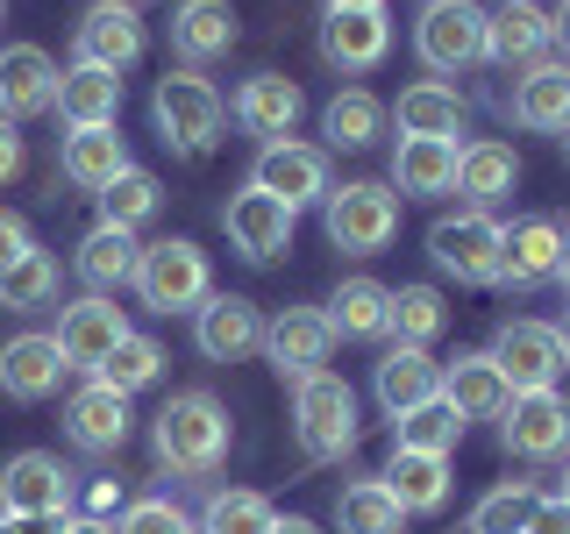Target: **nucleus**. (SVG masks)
Returning <instances> with one entry per match:
<instances>
[{
    "mask_svg": "<svg viewBox=\"0 0 570 534\" xmlns=\"http://www.w3.org/2000/svg\"><path fill=\"white\" fill-rule=\"evenodd\" d=\"M150 449L171 477H207L228 456V406L214 392H171L150 421Z\"/></svg>",
    "mask_w": 570,
    "mask_h": 534,
    "instance_id": "f257e3e1",
    "label": "nucleus"
},
{
    "mask_svg": "<svg viewBox=\"0 0 570 534\" xmlns=\"http://www.w3.org/2000/svg\"><path fill=\"white\" fill-rule=\"evenodd\" d=\"M150 121H157V136L171 142V150H186V157H207L214 142H222V121H228V100L214 93V79H200V71H165L157 79V93H150Z\"/></svg>",
    "mask_w": 570,
    "mask_h": 534,
    "instance_id": "f03ea898",
    "label": "nucleus"
},
{
    "mask_svg": "<svg viewBox=\"0 0 570 534\" xmlns=\"http://www.w3.org/2000/svg\"><path fill=\"white\" fill-rule=\"evenodd\" d=\"M136 293L150 314H193L200 299L214 293V271H207V249L193 236H165V243H142L136 257Z\"/></svg>",
    "mask_w": 570,
    "mask_h": 534,
    "instance_id": "7ed1b4c3",
    "label": "nucleus"
},
{
    "mask_svg": "<svg viewBox=\"0 0 570 534\" xmlns=\"http://www.w3.org/2000/svg\"><path fill=\"white\" fill-rule=\"evenodd\" d=\"M321 221H328V243L343 257H379L400 236V192L379 186V178H350V186H328Z\"/></svg>",
    "mask_w": 570,
    "mask_h": 534,
    "instance_id": "20e7f679",
    "label": "nucleus"
},
{
    "mask_svg": "<svg viewBox=\"0 0 570 534\" xmlns=\"http://www.w3.org/2000/svg\"><path fill=\"white\" fill-rule=\"evenodd\" d=\"M293 435L307 463H335L356 449V392L335 370H314V378L293 385Z\"/></svg>",
    "mask_w": 570,
    "mask_h": 534,
    "instance_id": "39448f33",
    "label": "nucleus"
},
{
    "mask_svg": "<svg viewBox=\"0 0 570 534\" xmlns=\"http://www.w3.org/2000/svg\"><path fill=\"white\" fill-rule=\"evenodd\" d=\"M71 513V471L50 449H22L0 463V521H65Z\"/></svg>",
    "mask_w": 570,
    "mask_h": 534,
    "instance_id": "423d86ee",
    "label": "nucleus"
},
{
    "mask_svg": "<svg viewBox=\"0 0 570 534\" xmlns=\"http://www.w3.org/2000/svg\"><path fill=\"white\" fill-rule=\"evenodd\" d=\"M414 50L428 71H471L485 65V8L478 0H421Z\"/></svg>",
    "mask_w": 570,
    "mask_h": 534,
    "instance_id": "0eeeda50",
    "label": "nucleus"
},
{
    "mask_svg": "<svg viewBox=\"0 0 570 534\" xmlns=\"http://www.w3.org/2000/svg\"><path fill=\"white\" fill-rule=\"evenodd\" d=\"M428 257H435V271H450L456 285H492L499 278V221L478 214V207L442 214V221L428 228Z\"/></svg>",
    "mask_w": 570,
    "mask_h": 534,
    "instance_id": "6e6552de",
    "label": "nucleus"
},
{
    "mask_svg": "<svg viewBox=\"0 0 570 534\" xmlns=\"http://www.w3.org/2000/svg\"><path fill=\"white\" fill-rule=\"evenodd\" d=\"M499 442L507 456H528V463H549L570 449V399L557 385L549 392H513L507 414H499Z\"/></svg>",
    "mask_w": 570,
    "mask_h": 534,
    "instance_id": "1a4fd4ad",
    "label": "nucleus"
},
{
    "mask_svg": "<svg viewBox=\"0 0 570 534\" xmlns=\"http://www.w3.org/2000/svg\"><path fill=\"white\" fill-rule=\"evenodd\" d=\"M563 264V221L557 214H521L513 228H499V278L507 293H534V285H549Z\"/></svg>",
    "mask_w": 570,
    "mask_h": 534,
    "instance_id": "9d476101",
    "label": "nucleus"
},
{
    "mask_svg": "<svg viewBox=\"0 0 570 534\" xmlns=\"http://www.w3.org/2000/svg\"><path fill=\"white\" fill-rule=\"evenodd\" d=\"M492 364L507 370L513 392H549L570 370V356H563V343H557V328H549V320H499Z\"/></svg>",
    "mask_w": 570,
    "mask_h": 534,
    "instance_id": "9b49d317",
    "label": "nucleus"
},
{
    "mask_svg": "<svg viewBox=\"0 0 570 534\" xmlns=\"http://www.w3.org/2000/svg\"><path fill=\"white\" fill-rule=\"evenodd\" d=\"M264 356H272L278 378H314V370H328L335 356V328L321 307H278L272 320H264Z\"/></svg>",
    "mask_w": 570,
    "mask_h": 534,
    "instance_id": "f8f14e48",
    "label": "nucleus"
},
{
    "mask_svg": "<svg viewBox=\"0 0 570 534\" xmlns=\"http://www.w3.org/2000/svg\"><path fill=\"white\" fill-rule=\"evenodd\" d=\"M222 221H228V243H236V257L249 264H272L293 249V228H299V214L278 200V192H264V186H243L236 200L222 207Z\"/></svg>",
    "mask_w": 570,
    "mask_h": 534,
    "instance_id": "ddd939ff",
    "label": "nucleus"
},
{
    "mask_svg": "<svg viewBox=\"0 0 570 534\" xmlns=\"http://www.w3.org/2000/svg\"><path fill=\"white\" fill-rule=\"evenodd\" d=\"M193 349L207 364H243V356L264 349V314L249 307L243 293H207L193 307Z\"/></svg>",
    "mask_w": 570,
    "mask_h": 534,
    "instance_id": "4468645a",
    "label": "nucleus"
},
{
    "mask_svg": "<svg viewBox=\"0 0 570 534\" xmlns=\"http://www.w3.org/2000/svg\"><path fill=\"white\" fill-rule=\"evenodd\" d=\"M249 186L278 192V200L299 214V207L328 200V150H314V142H293V136H278V142H264V150H257V171H249Z\"/></svg>",
    "mask_w": 570,
    "mask_h": 534,
    "instance_id": "2eb2a0df",
    "label": "nucleus"
},
{
    "mask_svg": "<svg viewBox=\"0 0 570 534\" xmlns=\"http://www.w3.org/2000/svg\"><path fill=\"white\" fill-rule=\"evenodd\" d=\"M142 50H150V36H142L136 8H107V0H94L86 8V22L71 29V65H100V71H129Z\"/></svg>",
    "mask_w": 570,
    "mask_h": 534,
    "instance_id": "dca6fc26",
    "label": "nucleus"
},
{
    "mask_svg": "<svg viewBox=\"0 0 570 534\" xmlns=\"http://www.w3.org/2000/svg\"><path fill=\"white\" fill-rule=\"evenodd\" d=\"M129 392H115V385H100V378H86L79 392L65 399V435H71V449H86V456H115L121 442H129Z\"/></svg>",
    "mask_w": 570,
    "mask_h": 534,
    "instance_id": "f3484780",
    "label": "nucleus"
},
{
    "mask_svg": "<svg viewBox=\"0 0 570 534\" xmlns=\"http://www.w3.org/2000/svg\"><path fill=\"white\" fill-rule=\"evenodd\" d=\"M58 58L43 43H8L0 50V121H29L58 107Z\"/></svg>",
    "mask_w": 570,
    "mask_h": 534,
    "instance_id": "a211bd4d",
    "label": "nucleus"
},
{
    "mask_svg": "<svg viewBox=\"0 0 570 534\" xmlns=\"http://www.w3.org/2000/svg\"><path fill=\"white\" fill-rule=\"evenodd\" d=\"M121 335H129V314H121L107 293H86V299H71L58 314V349H65L71 370H100Z\"/></svg>",
    "mask_w": 570,
    "mask_h": 534,
    "instance_id": "6ab92c4d",
    "label": "nucleus"
},
{
    "mask_svg": "<svg viewBox=\"0 0 570 534\" xmlns=\"http://www.w3.org/2000/svg\"><path fill=\"white\" fill-rule=\"evenodd\" d=\"M65 378H71V364H65L58 335H14V343H0V392H8L14 406L50 399Z\"/></svg>",
    "mask_w": 570,
    "mask_h": 534,
    "instance_id": "aec40b11",
    "label": "nucleus"
},
{
    "mask_svg": "<svg viewBox=\"0 0 570 534\" xmlns=\"http://www.w3.org/2000/svg\"><path fill=\"white\" fill-rule=\"evenodd\" d=\"M513 399L507 370L492 364V349H463L456 364H442V406H450L456 421H499Z\"/></svg>",
    "mask_w": 570,
    "mask_h": 534,
    "instance_id": "412c9836",
    "label": "nucleus"
},
{
    "mask_svg": "<svg viewBox=\"0 0 570 534\" xmlns=\"http://www.w3.org/2000/svg\"><path fill=\"white\" fill-rule=\"evenodd\" d=\"M385 50H392L385 8H335L321 22V58L335 71H371V65H385Z\"/></svg>",
    "mask_w": 570,
    "mask_h": 534,
    "instance_id": "4be33fe9",
    "label": "nucleus"
},
{
    "mask_svg": "<svg viewBox=\"0 0 570 534\" xmlns=\"http://www.w3.org/2000/svg\"><path fill=\"white\" fill-rule=\"evenodd\" d=\"M171 50H178L186 71L228 58V50H236V8H228V0H178L171 8Z\"/></svg>",
    "mask_w": 570,
    "mask_h": 534,
    "instance_id": "5701e85b",
    "label": "nucleus"
},
{
    "mask_svg": "<svg viewBox=\"0 0 570 534\" xmlns=\"http://www.w3.org/2000/svg\"><path fill=\"white\" fill-rule=\"evenodd\" d=\"M371 392H379V406L400 421V414H414V406L442 399V364L428 349H400V343H392L379 356V370H371Z\"/></svg>",
    "mask_w": 570,
    "mask_h": 534,
    "instance_id": "b1692460",
    "label": "nucleus"
},
{
    "mask_svg": "<svg viewBox=\"0 0 570 534\" xmlns=\"http://www.w3.org/2000/svg\"><path fill=\"white\" fill-rule=\"evenodd\" d=\"M392 186H400V200H442V192H456V142L400 136V150H392Z\"/></svg>",
    "mask_w": 570,
    "mask_h": 534,
    "instance_id": "393cba45",
    "label": "nucleus"
},
{
    "mask_svg": "<svg viewBox=\"0 0 570 534\" xmlns=\"http://www.w3.org/2000/svg\"><path fill=\"white\" fill-rule=\"evenodd\" d=\"M385 121H400V136H442V142H456V136H463V121H471V107H463L456 86H442V79H414L400 100L385 107Z\"/></svg>",
    "mask_w": 570,
    "mask_h": 534,
    "instance_id": "a878e982",
    "label": "nucleus"
},
{
    "mask_svg": "<svg viewBox=\"0 0 570 534\" xmlns=\"http://www.w3.org/2000/svg\"><path fill=\"white\" fill-rule=\"evenodd\" d=\"M129 165L136 157H129V142H121V129H71L65 150H58L65 186H79V192H107Z\"/></svg>",
    "mask_w": 570,
    "mask_h": 534,
    "instance_id": "bb28decb",
    "label": "nucleus"
},
{
    "mask_svg": "<svg viewBox=\"0 0 570 534\" xmlns=\"http://www.w3.org/2000/svg\"><path fill=\"white\" fill-rule=\"evenodd\" d=\"M299 115H307V93H299L293 79H278V71H257V79H243V93H236V121H243L249 136L278 142V136H293V129H299Z\"/></svg>",
    "mask_w": 570,
    "mask_h": 534,
    "instance_id": "cd10ccee",
    "label": "nucleus"
},
{
    "mask_svg": "<svg viewBox=\"0 0 570 534\" xmlns=\"http://www.w3.org/2000/svg\"><path fill=\"white\" fill-rule=\"evenodd\" d=\"M513 121H521V129H542V136L570 129V65L563 58H542V65L521 71V86H513Z\"/></svg>",
    "mask_w": 570,
    "mask_h": 534,
    "instance_id": "c85d7f7f",
    "label": "nucleus"
},
{
    "mask_svg": "<svg viewBox=\"0 0 570 534\" xmlns=\"http://www.w3.org/2000/svg\"><path fill=\"white\" fill-rule=\"evenodd\" d=\"M485 58L499 65H542L549 58V14L534 0H499L485 14Z\"/></svg>",
    "mask_w": 570,
    "mask_h": 534,
    "instance_id": "c756f323",
    "label": "nucleus"
},
{
    "mask_svg": "<svg viewBox=\"0 0 570 534\" xmlns=\"http://www.w3.org/2000/svg\"><path fill=\"white\" fill-rule=\"evenodd\" d=\"M513 186H521V157H513L507 142H463V150H456V192L478 214H492L499 200H513Z\"/></svg>",
    "mask_w": 570,
    "mask_h": 534,
    "instance_id": "7c9ffc66",
    "label": "nucleus"
},
{
    "mask_svg": "<svg viewBox=\"0 0 570 534\" xmlns=\"http://www.w3.org/2000/svg\"><path fill=\"white\" fill-rule=\"evenodd\" d=\"M58 115H65V129H115L121 121V79L100 65H71L58 79Z\"/></svg>",
    "mask_w": 570,
    "mask_h": 534,
    "instance_id": "2f4dec72",
    "label": "nucleus"
},
{
    "mask_svg": "<svg viewBox=\"0 0 570 534\" xmlns=\"http://www.w3.org/2000/svg\"><path fill=\"white\" fill-rule=\"evenodd\" d=\"M379 485L400 498V513H442L450 506V456H421V449H392Z\"/></svg>",
    "mask_w": 570,
    "mask_h": 534,
    "instance_id": "473e14b6",
    "label": "nucleus"
},
{
    "mask_svg": "<svg viewBox=\"0 0 570 534\" xmlns=\"http://www.w3.org/2000/svg\"><path fill=\"white\" fill-rule=\"evenodd\" d=\"M136 257H142V243L129 236V228L94 221V228H86V243H79V257H71V271L94 285V293H121V285L136 278Z\"/></svg>",
    "mask_w": 570,
    "mask_h": 534,
    "instance_id": "72a5a7b5",
    "label": "nucleus"
},
{
    "mask_svg": "<svg viewBox=\"0 0 570 534\" xmlns=\"http://www.w3.org/2000/svg\"><path fill=\"white\" fill-rule=\"evenodd\" d=\"M385 307H392V285H379V278H343L321 314H328V328L350 335V343H385Z\"/></svg>",
    "mask_w": 570,
    "mask_h": 534,
    "instance_id": "f704fd0d",
    "label": "nucleus"
},
{
    "mask_svg": "<svg viewBox=\"0 0 570 534\" xmlns=\"http://www.w3.org/2000/svg\"><path fill=\"white\" fill-rule=\"evenodd\" d=\"M450 328V307H442L435 285H392V307H385V335L400 349H428L435 335Z\"/></svg>",
    "mask_w": 570,
    "mask_h": 534,
    "instance_id": "c9c22d12",
    "label": "nucleus"
},
{
    "mask_svg": "<svg viewBox=\"0 0 570 534\" xmlns=\"http://www.w3.org/2000/svg\"><path fill=\"white\" fill-rule=\"evenodd\" d=\"M321 129H328L335 150H371L385 129V100L364 93V86H350V93H335L328 107H321Z\"/></svg>",
    "mask_w": 570,
    "mask_h": 534,
    "instance_id": "e433bc0d",
    "label": "nucleus"
},
{
    "mask_svg": "<svg viewBox=\"0 0 570 534\" xmlns=\"http://www.w3.org/2000/svg\"><path fill=\"white\" fill-rule=\"evenodd\" d=\"M534 506H542L534 477H507V485H492V492L471 506V521H463V534H528Z\"/></svg>",
    "mask_w": 570,
    "mask_h": 534,
    "instance_id": "4c0bfd02",
    "label": "nucleus"
},
{
    "mask_svg": "<svg viewBox=\"0 0 570 534\" xmlns=\"http://www.w3.org/2000/svg\"><path fill=\"white\" fill-rule=\"evenodd\" d=\"M400 498H392L379 477H356V485H343V498H335V534H400Z\"/></svg>",
    "mask_w": 570,
    "mask_h": 534,
    "instance_id": "58836bf2",
    "label": "nucleus"
},
{
    "mask_svg": "<svg viewBox=\"0 0 570 534\" xmlns=\"http://www.w3.org/2000/svg\"><path fill=\"white\" fill-rule=\"evenodd\" d=\"M50 299H58V257H50V249H29L22 264L0 271V307L8 314H36V307H50Z\"/></svg>",
    "mask_w": 570,
    "mask_h": 534,
    "instance_id": "ea45409f",
    "label": "nucleus"
},
{
    "mask_svg": "<svg viewBox=\"0 0 570 534\" xmlns=\"http://www.w3.org/2000/svg\"><path fill=\"white\" fill-rule=\"evenodd\" d=\"M272 521H278L272 498L236 485V492H214V498H207V513L193 521V534H272Z\"/></svg>",
    "mask_w": 570,
    "mask_h": 534,
    "instance_id": "a19ab883",
    "label": "nucleus"
},
{
    "mask_svg": "<svg viewBox=\"0 0 570 534\" xmlns=\"http://www.w3.org/2000/svg\"><path fill=\"white\" fill-rule=\"evenodd\" d=\"M392 435H400V442H392V449L450 456L456 442H463V421H456V414H450V406H442V399H428V406H414V414H400V421H392Z\"/></svg>",
    "mask_w": 570,
    "mask_h": 534,
    "instance_id": "79ce46f5",
    "label": "nucleus"
},
{
    "mask_svg": "<svg viewBox=\"0 0 570 534\" xmlns=\"http://www.w3.org/2000/svg\"><path fill=\"white\" fill-rule=\"evenodd\" d=\"M157 370H165V349L150 343V335H121L115 349H107V364L94 370L100 385H115V392H142V385H157Z\"/></svg>",
    "mask_w": 570,
    "mask_h": 534,
    "instance_id": "37998d69",
    "label": "nucleus"
},
{
    "mask_svg": "<svg viewBox=\"0 0 570 534\" xmlns=\"http://www.w3.org/2000/svg\"><path fill=\"white\" fill-rule=\"evenodd\" d=\"M150 214H157V178L142 171V165H129L115 186L100 192V221H107V228H129V236H136Z\"/></svg>",
    "mask_w": 570,
    "mask_h": 534,
    "instance_id": "c03bdc74",
    "label": "nucleus"
},
{
    "mask_svg": "<svg viewBox=\"0 0 570 534\" xmlns=\"http://www.w3.org/2000/svg\"><path fill=\"white\" fill-rule=\"evenodd\" d=\"M115 534H193V513L171 498H136V506H121Z\"/></svg>",
    "mask_w": 570,
    "mask_h": 534,
    "instance_id": "a18cd8bd",
    "label": "nucleus"
},
{
    "mask_svg": "<svg viewBox=\"0 0 570 534\" xmlns=\"http://www.w3.org/2000/svg\"><path fill=\"white\" fill-rule=\"evenodd\" d=\"M29 249H36L29 221H22V214H0V271H8V264H22Z\"/></svg>",
    "mask_w": 570,
    "mask_h": 534,
    "instance_id": "49530a36",
    "label": "nucleus"
},
{
    "mask_svg": "<svg viewBox=\"0 0 570 534\" xmlns=\"http://www.w3.org/2000/svg\"><path fill=\"white\" fill-rule=\"evenodd\" d=\"M528 534H570V498H542L534 521H528Z\"/></svg>",
    "mask_w": 570,
    "mask_h": 534,
    "instance_id": "de8ad7c7",
    "label": "nucleus"
},
{
    "mask_svg": "<svg viewBox=\"0 0 570 534\" xmlns=\"http://www.w3.org/2000/svg\"><path fill=\"white\" fill-rule=\"evenodd\" d=\"M22 157H29V150H22V129H14V121H0V186L22 171Z\"/></svg>",
    "mask_w": 570,
    "mask_h": 534,
    "instance_id": "09e8293b",
    "label": "nucleus"
},
{
    "mask_svg": "<svg viewBox=\"0 0 570 534\" xmlns=\"http://www.w3.org/2000/svg\"><path fill=\"white\" fill-rule=\"evenodd\" d=\"M86 506H94V521H100V513H121V485H107V477H94V492H86Z\"/></svg>",
    "mask_w": 570,
    "mask_h": 534,
    "instance_id": "8fccbe9b",
    "label": "nucleus"
},
{
    "mask_svg": "<svg viewBox=\"0 0 570 534\" xmlns=\"http://www.w3.org/2000/svg\"><path fill=\"white\" fill-rule=\"evenodd\" d=\"M549 43H557V50H563V65H570V0H563L557 14H549Z\"/></svg>",
    "mask_w": 570,
    "mask_h": 534,
    "instance_id": "3c124183",
    "label": "nucleus"
},
{
    "mask_svg": "<svg viewBox=\"0 0 570 534\" xmlns=\"http://www.w3.org/2000/svg\"><path fill=\"white\" fill-rule=\"evenodd\" d=\"M272 534H321L314 521H299V513H285V521H272Z\"/></svg>",
    "mask_w": 570,
    "mask_h": 534,
    "instance_id": "603ef678",
    "label": "nucleus"
},
{
    "mask_svg": "<svg viewBox=\"0 0 570 534\" xmlns=\"http://www.w3.org/2000/svg\"><path fill=\"white\" fill-rule=\"evenodd\" d=\"M58 534H115V527H107V521H65Z\"/></svg>",
    "mask_w": 570,
    "mask_h": 534,
    "instance_id": "864d4df0",
    "label": "nucleus"
},
{
    "mask_svg": "<svg viewBox=\"0 0 570 534\" xmlns=\"http://www.w3.org/2000/svg\"><path fill=\"white\" fill-rule=\"evenodd\" d=\"M321 8L335 14V8H385V0H321Z\"/></svg>",
    "mask_w": 570,
    "mask_h": 534,
    "instance_id": "5fc2aeb1",
    "label": "nucleus"
},
{
    "mask_svg": "<svg viewBox=\"0 0 570 534\" xmlns=\"http://www.w3.org/2000/svg\"><path fill=\"white\" fill-rule=\"evenodd\" d=\"M557 278L570 285V228H563V264H557Z\"/></svg>",
    "mask_w": 570,
    "mask_h": 534,
    "instance_id": "6e6d98bb",
    "label": "nucleus"
},
{
    "mask_svg": "<svg viewBox=\"0 0 570 534\" xmlns=\"http://www.w3.org/2000/svg\"><path fill=\"white\" fill-rule=\"evenodd\" d=\"M557 343H563V356H570V314H563V320H557Z\"/></svg>",
    "mask_w": 570,
    "mask_h": 534,
    "instance_id": "4d7b16f0",
    "label": "nucleus"
},
{
    "mask_svg": "<svg viewBox=\"0 0 570 534\" xmlns=\"http://www.w3.org/2000/svg\"><path fill=\"white\" fill-rule=\"evenodd\" d=\"M0 534H22V527H14V521H0Z\"/></svg>",
    "mask_w": 570,
    "mask_h": 534,
    "instance_id": "13d9d810",
    "label": "nucleus"
},
{
    "mask_svg": "<svg viewBox=\"0 0 570 534\" xmlns=\"http://www.w3.org/2000/svg\"><path fill=\"white\" fill-rule=\"evenodd\" d=\"M107 8H136V0H107Z\"/></svg>",
    "mask_w": 570,
    "mask_h": 534,
    "instance_id": "bf43d9fd",
    "label": "nucleus"
},
{
    "mask_svg": "<svg viewBox=\"0 0 570 534\" xmlns=\"http://www.w3.org/2000/svg\"><path fill=\"white\" fill-rule=\"evenodd\" d=\"M563 498H570V471H563Z\"/></svg>",
    "mask_w": 570,
    "mask_h": 534,
    "instance_id": "052dcab7",
    "label": "nucleus"
},
{
    "mask_svg": "<svg viewBox=\"0 0 570 534\" xmlns=\"http://www.w3.org/2000/svg\"><path fill=\"white\" fill-rule=\"evenodd\" d=\"M563 150H570V129H563Z\"/></svg>",
    "mask_w": 570,
    "mask_h": 534,
    "instance_id": "680f3d73",
    "label": "nucleus"
},
{
    "mask_svg": "<svg viewBox=\"0 0 570 534\" xmlns=\"http://www.w3.org/2000/svg\"><path fill=\"white\" fill-rule=\"evenodd\" d=\"M0 14H8V0H0Z\"/></svg>",
    "mask_w": 570,
    "mask_h": 534,
    "instance_id": "e2e57ef3",
    "label": "nucleus"
}]
</instances>
